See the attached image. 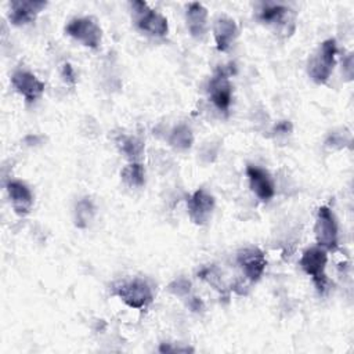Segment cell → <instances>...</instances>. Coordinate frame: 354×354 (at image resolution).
I'll list each match as a JSON object with an SVG mask.
<instances>
[{"label": "cell", "mask_w": 354, "mask_h": 354, "mask_svg": "<svg viewBox=\"0 0 354 354\" xmlns=\"http://www.w3.org/2000/svg\"><path fill=\"white\" fill-rule=\"evenodd\" d=\"M236 263L242 268L245 277L252 282L261 278L267 266L266 256L259 248H245L239 250L236 254Z\"/></svg>", "instance_id": "obj_8"}, {"label": "cell", "mask_w": 354, "mask_h": 354, "mask_svg": "<svg viewBox=\"0 0 354 354\" xmlns=\"http://www.w3.org/2000/svg\"><path fill=\"white\" fill-rule=\"evenodd\" d=\"M314 232L318 246H321L322 249L335 250L337 248V224L329 207L321 206L318 209Z\"/></svg>", "instance_id": "obj_6"}, {"label": "cell", "mask_w": 354, "mask_h": 354, "mask_svg": "<svg viewBox=\"0 0 354 354\" xmlns=\"http://www.w3.org/2000/svg\"><path fill=\"white\" fill-rule=\"evenodd\" d=\"M65 30L71 37L90 48H97L102 40V30L100 25L90 17L72 19L66 25Z\"/></svg>", "instance_id": "obj_5"}, {"label": "cell", "mask_w": 354, "mask_h": 354, "mask_svg": "<svg viewBox=\"0 0 354 354\" xmlns=\"http://www.w3.org/2000/svg\"><path fill=\"white\" fill-rule=\"evenodd\" d=\"M120 151L133 162H136L144 152V142L137 137H120L118 141Z\"/></svg>", "instance_id": "obj_20"}, {"label": "cell", "mask_w": 354, "mask_h": 354, "mask_svg": "<svg viewBox=\"0 0 354 354\" xmlns=\"http://www.w3.org/2000/svg\"><path fill=\"white\" fill-rule=\"evenodd\" d=\"M189 288H191V282L185 278H177L169 285V290L177 296L187 295L189 292Z\"/></svg>", "instance_id": "obj_21"}, {"label": "cell", "mask_w": 354, "mask_h": 354, "mask_svg": "<svg viewBox=\"0 0 354 354\" xmlns=\"http://www.w3.org/2000/svg\"><path fill=\"white\" fill-rule=\"evenodd\" d=\"M187 209L191 220L198 225H205L210 220L214 209V198L205 189H196L187 199Z\"/></svg>", "instance_id": "obj_9"}, {"label": "cell", "mask_w": 354, "mask_h": 354, "mask_svg": "<svg viewBox=\"0 0 354 354\" xmlns=\"http://www.w3.org/2000/svg\"><path fill=\"white\" fill-rule=\"evenodd\" d=\"M290 14H292V10L285 7V6L268 4V6H264L260 10L259 18L264 24L274 25V26H277L279 29L283 28L286 32H292L289 29V25L295 26V22H293V17H290Z\"/></svg>", "instance_id": "obj_15"}, {"label": "cell", "mask_w": 354, "mask_h": 354, "mask_svg": "<svg viewBox=\"0 0 354 354\" xmlns=\"http://www.w3.org/2000/svg\"><path fill=\"white\" fill-rule=\"evenodd\" d=\"M159 351L160 353H192L194 348H191V347H171L167 343H162L159 346Z\"/></svg>", "instance_id": "obj_22"}, {"label": "cell", "mask_w": 354, "mask_h": 354, "mask_svg": "<svg viewBox=\"0 0 354 354\" xmlns=\"http://www.w3.org/2000/svg\"><path fill=\"white\" fill-rule=\"evenodd\" d=\"M7 192L15 213L18 216H26L33 205V195L28 185L21 181H8Z\"/></svg>", "instance_id": "obj_14"}, {"label": "cell", "mask_w": 354, "mask_h": 354, "mask_svg": "<svg viewBox=\"0 0 354 354\" xmlns=\"http://www.w3.org/2000/svg\"><path fill=\"white\" fill-rule=\"evenodd\" d=\"M234 72V65L220 66L209 80L207 91L212 102L223 112H227L232 100V87L228 76Z\"/></svg>", "instance_id": "obj_4"}, {"label": "cell", "mask_w": 354, "mask_h": 354, "mask_svg": "<svg viewBox=\"0 0 354 354\" xmlns=\"http://www.w3.org/2000/svg\"><path fill=\"white\" fill-rule=\"evenodd\" d=\"M11 83L14 88L29 102L41 97L44 91V83L28 71H15L11 76Z\"/></svg>", "instance_id": "obj_10"}, {"label": "cell", "mask_w": 354, "mask_h": 354, "mask_svg": "<svg viewBox=\"0 0 354 354\" xmlns=\"http://www.w3.org/2000/svg\"><path fill=\"white\" fill-rule=\"evenodd\" d=\"M112 293L136 310H145L153 300L151 285L142 278H133L113 285Z\"/></svg>", "instance_id": "obj_1"}, {"label": "cell", "mask_w": 354, "mask_h": 354, "mask_svg": "<svg viewBox=\"0 0 354 354\" xmlns=\"http://www.w3.org/2000/svg\"><path fill=\"white\" fill-rule=\"evenodd\" d=\"M194 142V134H192V130L181 123L178 126H176L169 137V144L176 148V149H180V151H185L188 148H191Z\"/></svg>", "instance_id": "obj_18"}, {"label": "cell", "mask_w": 354, "mask_h": 354, "mask_svg": "<svg viewBox=\"0 0 354 354\" xmlns=\"http://www.w3.org/2000/svg\"><path fill=\"white\" fill-rule=\"evenodd\" d=\"M336 40L328 39L319 44L307 64V72L317 84H324L329 80L336 62Z\"/></svg>", "instance_id": "obj_2"}, {"label": "cell", "mask_w": 354, "mask_h": 354, "mask_svg": "<svg viewBox=\"0 0 354 354\" xmlns=\"http://www.w3.org/2000/svg\"><path fill=\"white\" fill-rule=\"evenodd\" d=\"M238 25L230 17H218L213 25L216 47L218 51H227L238 37Z\"/></svg>", "instance_id": "obj_13"}, {"label": "cell", "mask_w": 354, "mask_h": 354, "mask_svg": "<svg viewBox=\"0 0 354 354\" xmlns=\"http://www.w3.org/2000/svg\"><path fill=\"white\" fill-rule=\"evenodd\" d=\"M95 213L94 203L90 198H83L76 203L75 207V224L79 228H86L93 220Z\"/></svg>", "instance_id": "obj_19"}, {"label": "cell", "mask_w": 354, "mask_h": 354, "mask_svg": "<svg viewBox=\"0 0 354 354\" xmlns=\"http://www.w3.org/2000/svg\"><path fill=\"white\" fill-rule=\"evenodd\" d=\"M61 73H62V77H64V80H65L66 83H71V84L75 83V80H76V79H75V72H73L71 64H64Z\"/></svg>", "instance_id": "obj_23"}, {"label": "cell", "mask_w": 354, "mask_h": 354, "mask_svg": "<svg viewBox=\"0 0 354 354\" xmlns=\"http://www.w3.org/2000/svg\"><path fill=\"white\" fill-rule=\"evenodd\" d=\"M246 174L249 178L252 191L256 194V196L260 201L267 202L274 196L275 188H274V183H272V178L268 174V171H266L261 167L249 165L246 167Z\"/></svg>", "instance_id": "obj_12"}, {"label": "cell", "mask_w": 354, "mask_h": 354, "mask_svg": "<svg viewBox=\"0 0 354 354\" xmlns=\"http://www.w3.org/2000/svg\"><path fill=\"white\" fill-rule=\"evenodd\" d=\"M120 177L124 181V184H127L131 188H140L145 183V171L142 165L138 162H131L126 165L120 171Z\"/></svg>", "instance_id": "obj_17"}, {"label": "cell", "mask_w": 354, "mask_h": 354, "mask_svg": "<svg viewBox=\"0 0 354 354\" xmlns=\"http://www.w3.org/2000/svg\"><path fill=\"white\" fill-rule=\"evenodd\" d=\"M185 19L189 33L194 37H202L207 28V10L201 3H191L185 11Z\"/></svg>", "instance_id": "obj_16"}, {"label": "cell", "mask_w": 354, "mask_h": 354, "mask_svg": "<svg viewBox=\"0 0 354 354\" xmlns=\"http://www.w3.org/2000/svg\"><path fill=\"white\" fill-rule=\"evenodd\" d=\"M189 306H191V308H192L194 311H199V310L203 308V303H202V300L198 299V297H192V301L189 303Z\"/></svg>", "instance_id": "obj_24"}, {"label": "cell", "mask_w": 354, "mask_h": 354, "mask_svg": "<svg viewBox=\"0 0 354 354\" xmlns=\"http://www.w3.org/2000/svg\"><path fill=\"white\" fill-rule=\"evenodd\" d=\"M131 8H134L137 15V26L141 30L156 37H162L167 33V19L158 11L151 10L145 1H133Z\"/></svg>", "instance_id": "obj_7"}, {"label": "cell", "mask_w": 354, "mask_h": 354, "mask_svg": "<svg viewBox=\"0 0 354 354\" xmlns=\"http://www.w3.org/2000/svg\"><path fill=\"white\" fill-rule=\"evenodd\" d=\"M328 263L326 250L321 246L308 248L303 252L300 259V267L303 271L313 278L314 285L319 293H324L328 285V278L325 274V267Z\"/></svg>", "instance_id": "obj_3"}, {"label": "cell", "mask_w": 354, "mask_h": 354, "mask_svg": "<svg viewBox=\"0 0 354 354\" xmlns=\"http://www.w3.org/2000/svg\"><path fill=\"white\" fill-rule=\"evenodd\" d=\"M46 6L39 0H14L10 3V21L17 26L30 24Z\"/></svg>", "instance_id": "obj_11"}]
</instances>
